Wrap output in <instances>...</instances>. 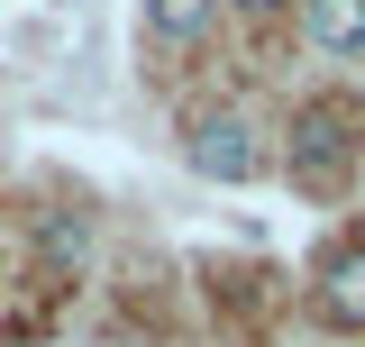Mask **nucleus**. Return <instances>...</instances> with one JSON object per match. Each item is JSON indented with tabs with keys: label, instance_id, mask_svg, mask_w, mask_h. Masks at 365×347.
I'll use <instances>...</instances> for the list:
<instances>
[{
	"label": "nucleus",
	"instance_id": "3",
	"mask_svg": "<svg viewBox=\"0 0 365 347\" xmlns=\"http://www.w3.org/2000/svg\"><path fill=\"white\" fill-rule=\"evenodd\" d=\"M319 320L329 329H365V238L319 265Z\"/></svg>",
	"mask_w": 365,
	"mask_h": 347
},
{
	"label": "nucleus",
	"instance_id": "2",
	"mask_svg": "<svg viewBox=\"0 0 365 347\" xmlns=\"http://www.w3.org/2000/svg\"><path fill=\"white\" fill-rule=\"evenodd\" d=\"M182 156H192V174H210V183H247V174H256V129H247L237 110H201Z\"/></svg>",
	"mask_w": 365,
	"mask_h": 347
},
{
	"label": "nucleus",
	"instance_id": "5",
	"mask_svg": "<svg viewBox=\"0 0 365 347\" xmlns=\"http://www.w3.org/2000/svg\"><path fill=\"white\" fill-rule=\"evenodd\" d=\"M210 9H220V0H146V28H155L165 46H192L201 28H210Z\"/></svg>",
	"mask_w": 365,
	"mask_h": 347
},
{
	"label": "nucleus",
	"instance_id": "6",
	"mask_svg": "<svg viewBox=\"0 0 365 347\" xmlns=\"http://www.w3.org/2000/svg\"><path fill=\"white\" fill-rule=\"evenodd\" d=\"M46 256H55V265H83V219H46Z\"/></svg>",
	"mask_w": 365,
	"mask_h": 347
},
{
	"label": "nucleus",
	"instance_id": "4",
	"mask_svg": "<svg viewBox=\"0 0 365 347\" xmlns=\"http://www.w3.org/2000/svg\"><path fill=\"white\" fill-rule=\"evenodd\" d=\"M311 37L329 55H365V0H311Z\"/></svg>",
	"mask_w": 365,
	"mask_h": 347
},
{
	"label": "nucleus",
	"instance_id": "7",
	"mask_svg": "<svg viewBox=\"0 0 365 347\" xmlns=\"http://www.w3.org/2000/svg\"><path fill=\"white\" fill-rule=\"evenodd\" d=\"M237 9H256V19H274V9H283V0H237Z\"/></svg>",
	"mask_w": 365,
	"mask_h": 347
},
{
	"label": "nucleus",
	"instance_id": "1",
	"mask_svg": "<svg viewBox=\"0 0 365 347\" xmlns=\"http://www.w3.org/2000/svg\"><path fill=\"white\" fill-rule=\"evenodd\" d=\"M356 101L347 91H319V101H302L292 110V174L302 183H338L347 174V156H356Z\"/></svg>",
	"mask_w": 365,
	"mask_h": 347
}]
</instances>
